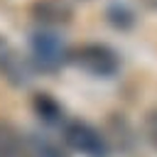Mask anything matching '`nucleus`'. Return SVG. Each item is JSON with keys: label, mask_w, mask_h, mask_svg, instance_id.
<instances>
[{"label": "nucleus", "mask_w": 157, "mask_h": 157, "mask_svg": "<svg viewBox=\"0 0 157 157\" xmlns=\"http://www.w3.org/2000/svg\"><path fill=\"white\" fill-rule=\"evenodd\" d=\"M71 61L86 74L98 76V78H110L120 69L118 54L105 44H83L71 54Z\"/></svg>", "instance_id": "obj_1"}, {"label": "nucleus", "mask_w": 157, "mask_h": 157, "mask_svg": "<svg viewBox=\"0 0 157 157\" xmlns=\"http://www.w3.org/2000/svg\"><path fill=\"white\" fill-rule=\"evenodd\" d=\"M29 47H32V61L42 71H56L69 59L64 39L56 32H52V29L34 32L32 39H29Z\"/></svg>", "instance_id": "obj_2"}, {"label": "nucleus", "mask_w": 157, "mask_h": 157, "mask_svg": "<svg viewBox=\"0 0 157 157\" xmlns=\"http://www.w3.org/2000/svg\"><path fill=\"white\" fill-rule=\"evenodd\" d=\"M61 137H64V142H66L71 150H76V152H81V155H86V157H103L105 150H108L103 135H101L93 125L81 123V120H69V123H64V135H61Z\"/></svg>", "instance_id": "obj_3"}, {"label": "nucleus", "mask_w": 157, "mask_h": 157, "mask_svg": "<svg viewBox=\"0 0 157 157\" xmlns=\"http://www.w3.org/2000/svg\"><path fill=\"white\" fill-rule=\"evenodd\" d=\"M32 15L44 25H66L71 20V7L66 0H39L32 7Z\"/></svg>", "instance_id": "obj_4"}, {"label": "nucleus", "mask_w": 157, "mask_h": 157, "mask_svg": "<svg viewBox=\"0 0 157 157\" xmlns=\"http://www.w3.org/2000/svg\"><path fill=\"white\" fill-rule=\"evenodd\" d=\"M0 69H2V74H5L15 86L27 83V78H29L27 61H22V59H20L5 42H0Z\"/></svg>", "instance_id": "obj_5"}, {"label": "nucleus", "mask_w": 157, "mask_h": 157, "mask_svg": "<svg viewBox=\"0 0 157 157\" xmlns=\"http://www.w3.org/2000/svg\"><path fill=\"white\" fill-rule=\"evenodd\" d=\"M0 157H32L17 128L5 120H0Z\"/></svg>", "instance_id": "obj_6"}, {"label": "nucleus", "mask_w": 157, "mask_h": 157, "mask_svg": "<svg viewBox=\"0 0 157 157\" xmlns=\"http://www.w3.org/2000/svg\"><path fill=\"white\" fill-rule=\"evenodd\" d=\"M32 105H34V113H37L44 123H49V125H64V123H66L64 108L56 103L54 96H49V93H37L34 101H32Z\"/></svg>", "instance_id": "obj_7"}, {"label": "nucleus", "mask_w": 157, "mask_h": 157, "mask_svg": "<svg viewBox=\"0 0 157 157\" xmlns=\"http://www.w3.org/2000/svg\"><path fill=\"white\" fill-rule=\"evenodd\" d=\"M27 147L32 157H66V150L47 135H32L27 140Z\"/></svg>", "instance_id": "obj_8"}, {"label": "nucleus", "mask_w": 157, "mask_h": 157, "mask_svg": "<svg viewBox=\"0 0 157 157\" xmlns=\"http://www.w3.org/2000/svg\"><path fill=\"white\" fill-rule=\"evenodd\" d=\"M105 17H108V22H110L115 29H130V27L135 25V12H132L125 2H120V0H113V2L108 5Z\"/></svg>", "instance_id": "obj_9"}, {"label": "nucleus", "mask_w": 157, "mask_h": 157, "mask_svg": "<svg viewBox=\"0 0 157 157\" xmlns=\"http://www.w3.org/2000/svg\"><path fill=\"white\" fill-rule=\"evenodd\" d=\"M145 135L152 142V147L157 150V108L147 110V115H145Z\"/></svg>", "instance_id": "obj_10"}, {"label": "nucleus", "mask_w": 157, "mask_h": 157, "mask_svg": "<svg viewBox=\"0 0 157 157\" xmlns=\"http://www.w3.org/2000/svg\"><path fill=\"white\" fill-rule=\"evenodd\" d=\"M145 10H150V12H157V0H137Z\"/></svg>", "instance_id": "obj_11"}]
</instances>
